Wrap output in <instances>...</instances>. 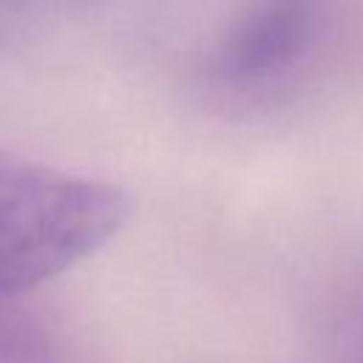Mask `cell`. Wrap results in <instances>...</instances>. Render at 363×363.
<instances>
[{
  "label": "cell",
  "mask_w": 363,
  "mask_h": 363,
  "mask_svg": "<svg viewBox=\"0 0 363 363\" xmlns=\"http://www.w3.org/2000/svg\"><path fill=\"white\" fill-rule=\"evenodd\" d=\"M312 0H252L224 45V71L255 77L289 60L309 28Z\"/></svg>",
  "instance_id": "cell-2"
},
{
  "label": "cell",
  "mask_w": 363,
  "mask_h": 363,
  "mask_svg": "<svg viewBox=\"0 0 363 363\" xmlns=\"http://www.w3.org/2000/svg\"><path fill=\"white\" fill-rule=\"evenodd\" d=\"M128 210L108 182L0 147V295L77 267L119 233Z\"/></svg>",
  "instance_id": "cell-1"
}]
</instances>
